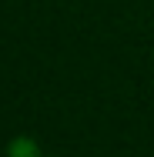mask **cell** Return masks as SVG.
I'll return each mask as SVG.
<instances>
[{
    "mask_svg": "<svg viewBox=\"0 0 154 157\" xmlns=\"http://www.w3.org/2000/svg\"><path fill=\"white\" fill-rule=\"evenodd\" d=\"M34 157H40V154H34Z\"/></svg>",
    "mask_w": 154,
    "mask_h": 157,
    "instance_id": "cell-1",
    "label": "cell"
}]
</instances>
